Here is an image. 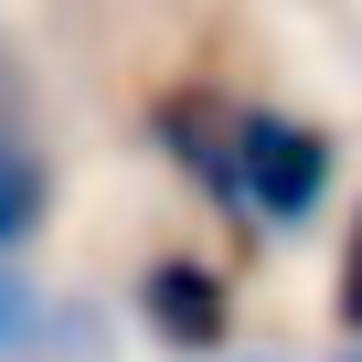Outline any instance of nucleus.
<instances>
[{
  "label": "nucleus",
  "instance_id": "6e6552de",
  "mask_svg": "<svg viewBox=\"0 0 362 362\" xmlns=\"http://www.w3.org/2000/svg\"><path fill=\"white\" fill-rule=\"evenodd\" d=\"M341 362H362V351H341Z\"/></svg>",
  "mask_w": 362,
  "mask_h": 362
},
{
  "label": "nucleus",
  "instance_id": "f257e3e1",
  "mask_svg": "<svg viewBox=\"0 0 362 362\" xmlns=\"http://www.w3.org/2000/svg\"><path fill=\"white\" fill-rule=\"evenodd\" d=\"M341 181V139L277 96H235V203H245V235H298L320 224Z\"/></svg>",
  "mask_w": 362,
  "mask_h": 362
},
{
  "label": "nucleus",
  "instance_id": "39448f33",
  "mask_svg": "<svg viewBox=\"0 0 362 362\" xmlns=\"http://www.w3.org/2000/svg\"><path fill=\"white\" fill-rule=\"evenodd\" d=\"M54 309H64V288L22 256V267H0V362H33L43 351V330H54Z\"/></svg>",
  "mask_w": 362,
  "mask_h": 362
},
{
  "label": "nucleus",
  "instance_id": "0eeeda50",
  "mask_svg": "<svg viewBox=\"0 0 362 362\" xmlns=\"http://www.w3.org/2000/svg\"><path fill=\"white\" fill-rule=\"evenodd\" d=\"M330 320H341L351 351H362V214H351V245H341V277H330Z\"/></svg>",
  "mask_w": 362,
  "mask_h": 362
},
{
  "label": "nucleus",
  "instance_id": "7ed1b4c3",
  "mask_svg": "<svg viewBox=\"0 0 362 362\" xmlns=\"http://www.w3.org/2000/svg\"><path fill=\"white\" fill-rule=\"evenodd\" d=\"M149 139H160V160L245 235V203H235V96H214V86H160V96H149Z\"/></svg>",
  "mask_w": 362,
  "mask_h": 362
},
{
  "label": "nucleus",
  "instance_id": "423d86ee",
  "mask_svg": "<svg viewBox=\"0 0 362 362\" xmlns=\"http://www.w3.org/2000/svg\"><path fill=\"white\" fill-rule=\"evenodd\" d=\"M33 362H117V351H107V309L64 288V309H54V330H43V351H33Z\"/></svg>",
  "mask_w": 362,
  "mask_h": 362
},
{
  "label": "nucleus",
  "instance_id": "f03ea898",
  "mask_svg": "<svg viewBox=\"0 0 362 362\" xmlns=\"http://www.w3.org/2000/svg\"><path fill=\"white\" fill-rule=\"evenodd\" d=\"M128 298H139L149 341H170V351H224L235 341V277L214 256H192V245H149Z\"/></svg>",
  "mask_w": 362,
  "mask_h": 362
},
{
  "label": "nucleus",
  "instance_id": "20e7f679",
  "mask_svg": "<svg viewBox=\"0 0 362 362\" xmlns=\"http://www.w3.org/2000/svg\"><path fill=\"white\" fill-rule=\"evenodd\" d=\"M54 192H64V181H54V149H43L11 107H0V267H22V256L43 245Z\"/></svg>",
  "mask_w": 362,
  "mask_h": 362
}]
</instances>
